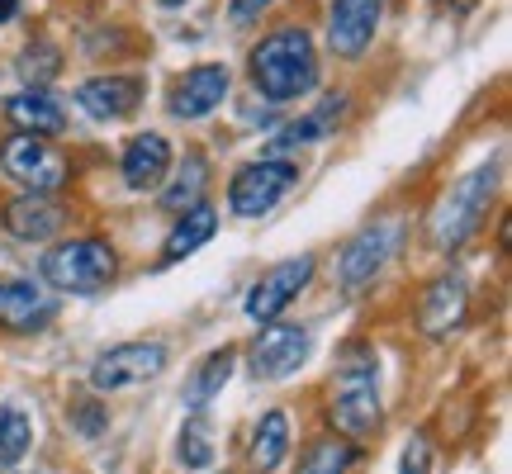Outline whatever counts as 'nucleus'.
Returning a JSON list of instances; mask_svg holds the SVG:
<instances>
[{
  "instance_id": "nucleus-18",
  "label": "nucleus",
  "mask_w": 512,
  "mask_h": 474,
  "mask_svg": "<svg viewBox=\"0 0 512 474\" xmlns=\"http://www.w3.org/2000/svg\"><path fill=\"white\" fill-rule=\"evenodd\" d=\"M5 114H10V124H19V133H43V138H53V133L67 128V110H62L43 86H29V91L10 95V100H5Z\"/></svg>"
},
{
  "instance_id": "nucleus-26",
  "label": "nucleus",
  "mask_w": 512,
  "mask_h": 474,
  "mask_svg": "<svg viewBox=\"0 0 512 474\" xmlns=\"http://www.w3.org/2000/svg\"><path fill=\"white\" fill-rule=\"evenodd\" d=\"M176 460H181L185 470H209V465H214V432H209L204 413H190V418H185Z\"/></svg>"
},
{
  "instance_id": "nucleus-17",
  "label": "nucleus",
  "mask_w": 512,
  "mask_h": 474,
  "mask_svg": "<svg viewBox=\"0 0 512 474\" xmlns=\"http://www.w3.org/2000/svg\"><path fill=\"white\" fill-rule=\"evenodd\" d=\"M171 171V143L162 133H138L124 147V181L133 190H157Z\"/></svg>"
},
{
  "instance_id": "nucleus-12",
  "label": "nucleus",
  "mask_w": 512,
  "mask_h": 474,
  "mask_svg": "<svg viewBox=\"0 0 512 474\" xmlns=\"http://www.w3.org/2000/svg\"><path fill=\"white\" fill-rule=\"evenodd\" d=\"M465 313H470V285H465V275L460 271H446L427 285V294H422L418 323L432 342H446L451 332H460Z\"/></svg>"
},
{
  "instance_id": "nucleus-28",
  "label": "nucleus",
  "mask_w": 512,
  "mask_h": 474,
  "mask_svg": "<svg viewBox=\"0 0 512 474\" xmlns=\"http://www.w3.org/2000/svg\"><path fill=\"white\" fill-rule=\"evenodd\" d=\"M427 470H432V441L413 437L408 451H403V460H399V474H427Z\"/></svg>"
},
{
  "instance_id": "nucleus-3",
  "label": "nucleus",
  "mask_w": 512,
  "mask_h": 474,
  "mask_svg": "<svg viewBox=\"0 0 512 474\" xmlns=\"http://www.w3.org/2000/svg\"><path fill=\"white\" fill-rule=\"evenodd\" d=\"M494 195H498V162H484L470 176H460L441 195L437 214H432V247L437 252H460L484 228L489 209H494Z\"/></svg>"
},
{
  "instance_id": "nucleus-29",
  "label": "nucleus",
  "mask_w": 512,
  "mask_h": 474,
  "mask_svg": "<svg viewBox=\"0 0 512 474\" xmlns=\"http://www.w3.org/2000/svg\"><path fill=\"white\" fill-rule=\"evenodd\" d=\"M275 0H228V19L238 24V29H247V24H256V19L271 10Z\"/></svg>"
},
{
  "instance_id": "nucleus-30",
  "label": "nucleus",
  "mask_w": 512,
  "mask_h": 474,
  "mask_svg": "<svg viewBox=\"0 0 512 474\" xmlns=\"http://www.w3.org/2000/svg\"><path fill=\"white\" fill-rule=\"evenodd\" d=\"M72 418H76V427H81V432H100V427H105V413H100V403H76L72 408Z\"/></svg>"
},
{
  "instance_id": "nucleus-23",
  "label": "nucleus",
  "mask_w": 512,
  "mask_h": 474,
  "mask_svg": "<svg viewBox=\"0 0 512 474\" xmlns=\"http://www.w3.org/2000/svg\"><path fill=\"white\" fill-rule=\"evenodd\" d=\"M204 185H209V162H204L200 152H185L181 171H176V185H166L162 190V209L185 214V209L204 204Z\"/></svg>"
},
{
  "instance_id": "nucleus-21",
  "label": "nucleus",
  "mask_w": 512,
  "mask_h": 474,
  "mask_svg": "<svg viewBox=\"0 0 512 474\" xmlns=\"http://www.w3.org/2000/svg\"><path fill=\"white\" fill-rule=\"evenodd\" d=\"M252 470H261V474H271V470H280V460L290 456V418L280 413V408H271L266 418L256 422V432H252Z\"/></svg>"
},
{
  "instance_id": "nucleus-13",
  "label": "nucleus",
  "mask_w": 512,
  "mask_h": 474,
  "mask_svg": "<svg viewBox=\"0 0 512 474\" xmlns=\"http://www.w3.org/2000/svg\"><path fill=\"white\" fill-rule=\"evenodd\" d=\"M384 0H332L328 10V48L337 57H361L380 29Z\"/></svg>"
},
{
  "instance_id": "nucleus-2",
  "label": "nucleus",
  "mask_w": 512,
  "mask_h": 474,
  "mask_svg": "<svg viewBox=\"0 0 512 474\" xmlns=\"http://www.w3.org/2000/svg\"><path fill=\"white\" fill-rule=\"evenodd\" d=\"M380 356L370 347H347L332 380L328 422L347 441H370L380 432Z\"/></svg>"
},
{
  "instance_id": "nucleus-7",
  "label": "nucleus",
  "mask_w": 512,
  "mask_h": 474,
  "mask_svg": "<svg viewBox=\"0 0 512 474\" xmlns=\"http://www.w3.org/2000/svg\"><path fill=\"white\" fill-rule=\"evenodd\" d=\"M403 242V219H375L351 237L342 256H337V285L347 294H361L375 275L389 266V256H399Z\"/></svg>"
},
{
  "instance_id": "nucleus-27",
  "label": "nucleus",
  "mask_w": 512,
  "mask_h": 474,
  "mask_svg": "<svg viewBox=\"0 0 512 474\" xmlns=\"http://www.w3.org/2000/svg\"><path fill=\"white\" fill-rule=\"evenodd\" d=\"M57 67H62V53H57L48 38H38L34 48L19 53V76H24L29 86H48V81L57 76Z\"/></svg>"
},
{
  "instance_id": "nucleus-16",
  "label": "nucleus",
  "mask_w": 512,
  "mask_h": 474,
  "mask_svg": "<svg viewBox=\"0 0 512 474\" xmlns=\"http://www.w3.org/2000/svg\"><path fill=\"white\" fill-rule=\"evenodd\" d=\"M53 313V294H43L34 280H0V328L5 332H38Z\"/></svg>"
},
{
  "instance_id": "nucleus-9",
  "label": "nucleus",
  "mask_w": 512,
  "mask_h": 474,
  "mask_svg": "<svg viewBox=\"0 0 512 474\" xmlns=\"http://www.w3.org/2000/svg\"><path fill=\"white\" fill-rule=\"evenodd\" d=\"M309 280H313V256H285V261H275L271 271H261V280L247 290V318H256V323L280 318L299 294L309 290Z\"/></svg>"
},
{
  "instance_id": "nucleus-8",
  "label": "nucleus",
  "mask_w": 512,
  "mask_h": 474,
  "mask_svg": "<svg viewBox=\"0 0 512 474\" xmlns=\"http://www.w3.org/2000/svg\"><path fill=\"white\" fill-rule=\"evenodd\" d=\"M171 361L166 342H124V347L100 351L91 365V384L100 394H119V389H133V384L157 380Z\"/></svg>"
},
{
  "instance_id": "nucleus-25",
  "label": "nucleus",
  "mask_w": 512,
  "mask_h": 474,
  "mask_svg": "<svg viewBox=\"0 0 512 474\" xmlns=\"http://www.w3.org/2000/svg\"><path fill=\"white\" fill-rule=\"evenodd\" d=\"M356 441H337V437H323L313 441L309 451H304V460H299V474H351V465H356Z\"/></svg>"
},
{
  "instance_id": "nucleus-1",
  "label": "nucleus",
  "mask_w": 512,
  "mask_h": 474,
  "mask_svg": "<svg viewBox=\"0 0 512 474\" xmlns=\"http://www.w3.org/2000/svg\"><path fill=\"white\" fill-rule=\"evenodd\" d=\"M247 76H252L256 91L266 95V100H275V105L309 95L318 86V53H313L309 29L285 24V29L266 34L247 53Z\"/></svg>"
},
{
  "instance_id": "nucleus-4",
  "label": "nucleus",
  "mask_w": 512,
  "mask_h": 474,
  "mask_svg": "<svg viewBox=\"0 0 512 474\" xmlns=\"http://www.w3.org/2000/svg\"><path fill=\"white\" fill-rule=\"evenodd\" d=\"M114 275H119V256L105 237H72L43 256V280L62 294H100L105 285H114Z\"/></svg>"
},
{
  "instance_id": "nucleus-6",
  "label": "nucleus",
  "mask_w": 512,
  "mask_h": 474,
  "mask_svg": "<svg viewBox=\"0 0 512 474\" xmlns=\"http://www.w3.org/2000/svg\"><path fill=\"white\" fill-rule=\"evenodd\" d=\"M299 185V162L290 157H261V162H247L228 185V209L238 219H261L271 214L275 204Z\"/></svg>"
},
{
  "instance_id": "nucleus-19",
  "label": "nucleus",
  "mask_w": 512,
  "mask_h": 474,
  "mask_svg": "<svg viewBox=\"0 0 512 474\" xmlns=\"http://www.w3.org/2000/svg\"><path fill=\"white\" fill-rule=\"evenodd\" d=\"M233 365H238V347H219L209 351L195 370H190V380H185V408L190 413H204L209 403L223 394V384H228V375H233Z\"/></svg>"
},
{
  "instance_id": "nucleus-24",
  "label": "nucleus",
  "mask_w": 512,
  "mask_h": 474,
  "mask_svg": "<svg viewBox=\"0 0 512 474\" xmlns=\"http://www.w3.org/2000/svg\"><path fill=\"white\" fill-rule=\"evenodd\" d=\"M29 446H34V422L24 408L15 403H0V470H10L19 460L29 456Z\"/></svg>"
},
{
  "instance_id": "nucleus-32",
  "label": "nucleus",
  "mask_w": 512,
  "mask_h": 474,
  "mask_svg": "<svg viewBox=\"0 0 512 474\" xmlns=\"http://www.w3.org/2000/svg\"><path fill=\"white\" fill-rule=\"evenodd\" d=\"M157 5H166V10H176V5H185V0H157Z\"/></svg>"
},
{
  "instance_id": "nucleus-20",
  "label": "nucleus",
  "mask_w": 512,
  "mask_h": 474,
  "mask_svg": "<svg viewBox=\"0 0 512 474\" xmlns=\"http://www.w3.org/2000/svg\"><path fill=\"white\" fill-rule=\"evenodd\" d=\"M214 233H219V214H214V204H195V209H185L181 219L171 223V233H166V242H162V266L195 256Z\"/></svg>"
},
{
  "instance_id": "nucleus-10",
  "label": "nucleus",
  "mask_w": 512,
  "mask_h": 474,
  "mask_svg": "<svg viewBox=\"0 0 512 474\" xmlns=\"http://www.w3.org/2000/svg\"><path fill=\"white\" fill-rule=\"evenodd\" d=\"M309 351H313L309 328H294V323H275L271 318L252 342V375L256 380H285V375H294L299 365L309 361Z\"/></svg>"
},
{
  "instance_id": "nucleus-31",
  "label": "nucleus",
  "mask_w": 512,
  "mask_h": 474,
  "mask_svg": "<svg viewBox=\"0 0 512 474\" xmlns=\"http://www.w3.org/2000/svg\"><path fill=\"white\" fill-rule=\"evenodd\" d=\"M437 5H441V10H451V15H470L479 0H437Z\"/></svg>"
},
{
  "instance_id": "nucleus-11",
  "label": "nucleus",
  "mask_w": 512,
  "mask_h": 474,
  "mask_svg": "<svg viewBox=\"0 0 512 474\" xmlns=\"http://www.w3.org/2000/svg\"><path fill=\"white\" fill-rule=\"evenodd\" d=\"M228 86H233V76L223 62H200V67H190V72L171 86V114L185 119V124H195V119H209V114L219 110L223 100H228Z\"/></svg>"
},
{
  "instance_id": "nucleus-15",
  "label": "nucleus",
  "mask_w": 512,
  "mask_h": 474,
  "mask_svg": "<svg viewBox=\"0 0 512 474\" xmlns=\"http://www.w3.org/2000/svg\"><path fill=\"white\" fill-rule=\"evenodd\" d=\"M67 223V209L53 200V195H15V200L0 204V228L19 242H48V237L62 233Z\"/></svg>"
},
{
  "instance_id": "nucleus-14",
  "label": "nucleus",
  "mask_w": 512,
  "mask_h": 474,
  "mask_svg": "<svg viewBox=\"0 0 512 474\" xmlns=\"http://www.w3.org/2000/svg\"><path fill=\"white\" fill-rule=\"evenodd\" d=\"M76 105L91 114V119H100V124H119V119H128V114L143 105V81L138 76H91V81H81L76 86Z\"/></svg>"
},
{
  "instance_id": "nucleus-22",
  "label": "nucleus",
  "mask_w": 512,
  "mask_h": 474,
  "mask_svg": "<svg viewBox=\"0 0 512 474\" xmlns=\"http://www.w3.org/2000/svg\"><path fill=\"white\" fill-rule=\"evenodd\" d=\"M342 114H347V95H328L323 105L304 119H294L290 128H280V138L275 147H299V143H318V138H328L332 128L342 124Z\"/></svg>"
},
{
  "instance_id": "nucleus-5",
  "label": "nucleus",
  "mask_w": 512,
  "mask_h": 474,
  "mask_svg": "<svg viewBox=\"0 0 512 474\" xmlns=\"http://www.w3.org/2000/svg\"><path fill=\"white\" fill-rule=\"evenodd\" d=\"M0 171L29 195H57L72 181V166L62 157V147H53L43 133H10L0 143Z\"/></svg>"
}]
</instances>
